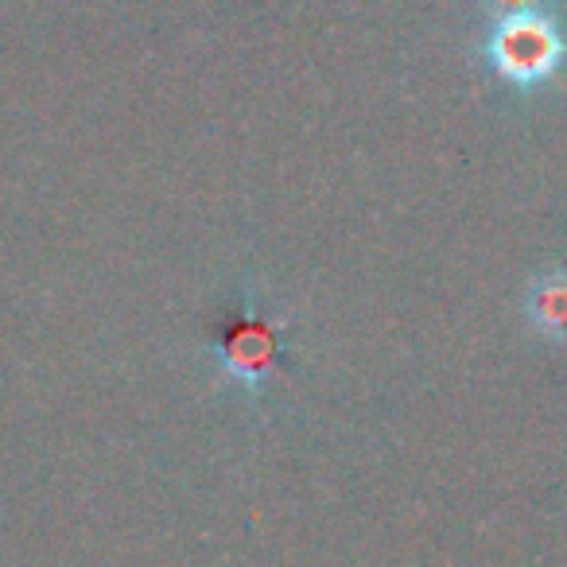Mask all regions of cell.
<instances>
[{
  "label": "cell",
  "instance_id": "1",
  "mask_svg": "<svg viewBox=\"0 0 567 567\" xmlns=\"http://www.w3.org/2000/svg\"><path fill=\"white\" fill-rule=\"evenodd\" d=\"M486 55L494 71L513 86H536L548 82L567 59V40L556 20L536 9L502 12L494 35L486 40Z\"/></svg>",
  "mask_w": 567,
  "mask_h": 567
},
{
  "label": "cell",
  "instance_id": "2",
  "mask_svg": "<svg viewBox=\"0 0 567 567\" xmlns=\"http://www.w3.org/2000/svg\"><path fill=\"white\" fill-rule=\"evenodd\" d=\"M218 358H221V370L234 381H245L249 389H260V381L268 378V370H272L276 358H280V334L268 327V319L249 311V316L226 334V342L218 347Z\"/></svg>",
  "mask_w": 567,
  "mask_h": 567
},
{
  "label": "cell",
  "instance_id": "3",
  "mask_svg": "<svg viewBox=\"0 0 567 567\" xmlns=\"http://www.w3.org/2000/svg\"><path fill=\"white\" fill-rule=\"evenodd\" d=\"M528 323L551 342H567V272H551L528 292Z\"/></svg>",
  "mask_w": 567,
  "mask_h": 567
}]
</instances>
